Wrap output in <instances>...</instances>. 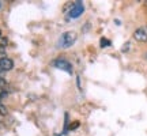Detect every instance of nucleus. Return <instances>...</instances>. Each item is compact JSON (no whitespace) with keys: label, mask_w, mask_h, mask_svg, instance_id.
<instances>
[{"label":"nucleus","mask_w":147,"mask_h":136,"mask_svg":"<svg viewBox=\"0 0 147 136\" xmlns=\"http://www.w3.org/2000/svg\"><path fill=\"white\" fill-rule=\"evenodd\" d=\"M0 114H7V109L1 104H0Z\"/></svg>","instance_id":"423d86ee"},{"label":"nucleus","mask_w":147,"mask_h":136,"mask_svg":"<svg viewBox=\"0 0 147 136\" xmlns=\"http://www.w3.org/2000/svg\"><path fill=\"white\" fill-rule=\"evenodd\" d=\"M14 68V61L8 57H3L0 59V72L3 71H10Z\"/></svg>","instance_id":"7ed1b4c3"},{"label":"nucleus","mask_w":147,"mask_h":136,"mask_svg":"<svg viewBox=\"0 0 147 136\" xmlns=\"http://www.w3.org/2000/svg\"><path fill=\"white\" fill-rule=\"evenodd\" d=\"M134 38L139 42H146L147 41V32L144 30V29L140 27V29L135 30V33H134Z\"/></svg>","instance_id":"39448f33"},{"label":"nucleus","mask_w":147,"mask_h":136,"mask_svg":"<svg viewBox=\"0 0 147 136\" xmlns=\"http://www.w3.org/2000/svg\"><path fill=\"white\" fill-rule=\"evenodd\" d=\"M75 41H76V34L74 32H65L60 36V38H59L57 46L63 48V49H67V48L72 46Z\"/></svg>","instance_id":"f257e3e1"},{"label":"nucleus","mask_w":147,"mask_h":136,"mask_svg":"<svg viewBox=\"0 0 147 136\" xmlns=\"http://www.w3.org/2000/svg\"><path fill=\"white\" fill-rule=\"evenodd\" d=\"M5 55V49L4 46H0V59H3V56Z\"/></svg>","instance_id":"0eeeda50"},{"label":"nucleus","mask_w":147,"mask_h":136,"mask_svg":"<svg viewBox=\"0 0 147 136\" xmlns=\"http://www.w3.org/2000/svg\"><path fill=\"white\" fill-rule=\"evenodd\" d=\"M4 84H5L4 79H3V78H0V87H3V86H4Z\"/></svg>","instance_id":"1a4fd4ad"},{"label":"nucleus","mask_w":147,"mask_h":136,"mask_svg":"<svg viewBox=\"0 0 147 136\" xmlns=\"http://www.w3.org/2000/svg\"><path fill=\"white\" fill-rule=\"evenodd\" d=\"M53 65H55L56 68L64 69V71H67V72H71V64L67 63V61H65V60H63V59L55 60V61H53Z\"/></svg>","instance_id":"20e7f679"},{"label":"nucleus","mask_w":147,"mask_h":136,"mask_svg":"<svg viewBox=\"0 0 147 136\" xmlns=\"http://www.w3.org/2000/svg\"><path fill=\"white\" fill-rule=\"evenodd\" d=\"M0 7H1V3H0Z\"/></svg>","instance_id":"9d476101"},{"label":"nucleus","mask_w":147,"mask_h":136,"mask_svg":"<svg viewBox=\"0 0 147 136\" xmlns=\"http://www.w3.org/2000/svg\"><path fill=\"white\" fill-rule=\"evenodd\" d=\"M84 7L83 4L80 3V1H76L75 4H74V7L71 8V11H69V16L71 18H78V16H80V14L83 12Z\"/></svg>","instance_id":"f03ea898"},{"label":"nucleus","mask_w":147,"mask_h":136,"mask_svg":"<svg viewBox=\"0 0 147 136\" xmlns=\"http://www.w3.org/2000/svg\"><path fill=\"white\" fill-rule=\"evenodd\" d=\"M101 44H102V48H105V45H109V41H106V40H102V41H101Z\"/></svg>","instance_id":"6e6552de"}]
</instances>
